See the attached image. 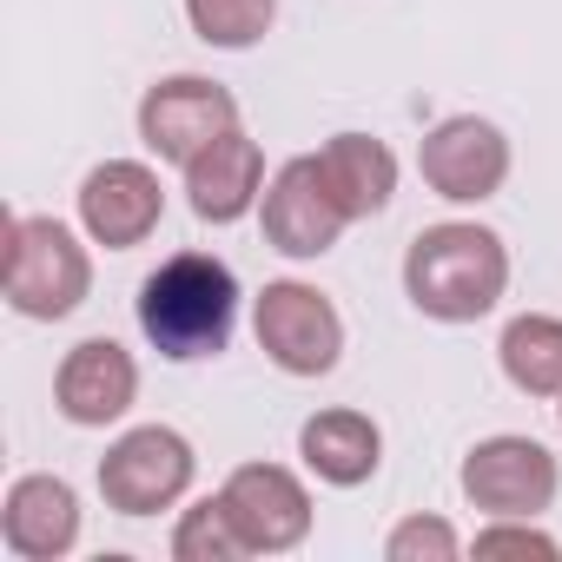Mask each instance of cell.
Wrapping results in <instances>:
<instances>
[{
	"label": "cell",
	"instance_id": "obj_1",
	"mask_svg": "<svg viewBox=\"0 0 562 562\" xmlns=\"http://www.w3.org/2000/svg\"><path fill=\"white\" fill-rule=\"evenodd\" d=\"M509 292V245L476 218L424 225L404 251V299L437 325H476Z\"/></svg>",
	"mask_w": 562,
	"mask_h": 562
},
{
	"label": "cell",
	"instance_id": "obj_2",
	"mask_svg": "<svg viewBox=\"0 0 562 562\" xmlns=\"http://www.w3.org/2000/svg\"><path fill=\"white\" fill-rule=\"evenodd\" d=\"M238 325V278L212 251H172L159 271H146L139 285V331L159 358L199 364L232 345Z\"/></svg>",
	"mask_w": 562,
	"mask_h": 562
},
{
	"label": "cell",
	"instance_id": "obj_3",
	"mask_svg": "<svg viewBox=\"0 0 562 562\" xmlns=\"http://www.w3.org/2000/svg\"><path fill=\"white\" fill-rule=\"evenodd\" d=\"M0 292L8 305L34 325H60L87 305L93 292V258L74 238V225L41 218V212H14L8 218V265H0Z\"/></svg>",
	"mask_w": 562,
	"mask_h": 562
},
{
	"label": "cell",
	"instance_id": "obj_4",
	"mask_svg": "<svg viewBox=\"0 0 562 562\" xmlns=\"http://www.w3.org/2000/svg\"><path fill=\"white\" fill-rule=\"evenodd\" d=\"M251 331H258V351L285 378H331L345 358V318L305 278H271L258 292Z\"/></svg>",
	"mask_w": 562,
	"mask_h": 562
},
{
	"label": "cell",
	"instance_id": "obj_5",
	"mask_svg": "<svg viewBox=\"0 0 562 562\" xmlns=\"http://www.w3.org/2000/svg\"><path fill=\"white\" fill-rule=\"evenodd\" d=\"M192 476H199V457H192V443L172 424H139V430L113 437L106 457H100V496L120 516L172 509L192 490Z\"/></svg>",
	"mask_w": 562,
	"mask_h": 562
},
{
	"label": "cell",
	"instance_id": "obj_6",
	"mask_svg": "<svg viewBox=\"0 0 562 562\" xmlns=\"http://www.w3.org/2000/svg\"><path fill=\"white\" fill-rule=\"evenodd\" d=\"M232 126H238V100H232V87H218L205 74H172V80L146 87V100H139V139H146V153L166 159V166H179V172L212 139H225Z\"/></svg>",
	"mask_w": 562,
	"mask_h": 562
},
{
	"label": "cell",
	"instance_id": "obj_7",
	"mask_svg": "<svg viewBox=\"0 0 562 562\" xmlns=\"http://www.w3.org/2000/svg\"><path fill=\"white\" fill-rule=\"evenodd\" d=\"M417 172H424V186H430L437 199H450V205H483V199H496L503 179H509V139H503V126H490V120H476V113H450V120H437V126L424 133Z\"/></svg>",
	"mask_w": 562,
	"mask_h": 562
},
{
	"label": "cell",
	"instance_id": "obj_8",
	"mask_svg": "<svg viewBox=\"0 0 562 562\" xmlns=\"http://www.w3.org/2000/svg\"><path fill=\"white\" fill-rule=\"evenodd\" d=\"M463 496L483 509V516H542L562 490V463L536 443V437H483L470 457H463Z\"/></svg>",
	"mask_w": 562,
	"mask_h": 562
},
{
	"label": "cell",
	"instance_id": "obj_9",
	"mask_svg": "<svg viewBox=\"0 0 562 562\" xmlns=\"http://www.w3.org/2000/svg\"><path fill=\"white\" fill-rule=\"evenodd\" d=\"M345 205L331 199L325 172H318V153L305 159H285L265 186V245L285 251V258H325L338 238H345Z\"/></svg>",
	"mask_w": 562,
	"mask_h": 562
},
{
	"label": "cell",
	"instance_id": "obj_10",
	"mask_svg": "<svg viewBox=\"0 0 562 562\" xmlns=\"http://www.w3.org/2000/svg\"><path fill=\"white\" fill-rule=\"evenodd\" d=\"M166 186L146 159H106L80 179V232L106 251H133L159 232Z\"/></svg>",
	"mask_w": 562,
	"mask_h": 562
},
{
	"label": "cell",
	"instance_id": "obj_11",
	"mask_svg": "<svg viewBox=\"0 0 562 562\" xmlns=\"http://www.w3.org/2000/svg\"><path fill=\"white\" fill-rule=\"evenodd\" d=\"M251 542V555H285L312 536V490L285 463H238L218 490Z\"/></svg>",
	"mask_w": 562,
	"mask_h": 562
},
{
	"label": "cell",
	"instance_id": "obj_12",
	"mask_svg": "<svg viewBox=\"0 0 562 562\" xmlns=\"http://www.w3.org/2000/svg\"><path fill=\"white\" fill-rule=\"evenodd\" d=\"M133 397H139V364H133V351L113 345V338H80V345L60 358V371H54V404H60V417L80 424V430L120 424V417L133 411Z\"/></svg>",
	"mask_w": 562,
	"mask_h": 562
},
{
	"label": "cell",
	"instance_id": "obj_13",
	"mask_svg": "<svg viewBox=\"0 0 562 562\" xmlns=\"http://www.w3.org/2000/svg\"><path fill=\"white\" fill-rule=\"evenodd\" d=\"M0 536L21 562H60L80 542V496L67 476H21L0 503Z\"/></svg>",
	"mask_w": 562,
	"mask_h": 562
},
{
	"label": "cell",
	"instance_id": "obj_14",
	"mask_svg": "<svg viewBox=\"0 0 562 562\" xmlns=\"http://www.w3.org/2000/svg\"><path fill=\"white\" fill-rule=\"evenodd\" d=\"M186 199L205 225H238L258 199H265V153L245 126H232L225 139H212L192 166H186Z\"/></svg>",
	"mask_w": 562,
	"mask_h": 562
},
{
	"label": "cell",
	"instance_id": "obj_15",
	"mask_svg": "<svg viewBox=\"0 0 562 562\" xmlns=\"http://www.w3.org/2000/svg\"><path fill=\"white\" fill-rule=\"evenodd\" d=\"M299 457H305V470L318 476V483H331V490H358V483H371L378 476V463H384V430L364 417V411H318V417H305L299 424Z\"/></svg>",
	"mask_w": 562,
	"mask_h": 562
},
{
	"label": "cell",
	"instance_id": "obj_16",
	"mask_svg": "<svg viewBox=\"0 0 562 562\" xmlns=\"http://www.w3.org/2000/svg\"><path fill=\"white\" fill-rule=\"evenodd\" d=\"M318 172H325V186H331V199L345 205L351 225L378 218L391 205V192H397V153L384 139H371V133H331L318 146Z\"/></svg>",
	"mask_w": 562,
	"mask_h": 562
},
{
	"label": "cell",
	"instance_id": "obj_17",
	"mask_svg": "<svg viewBox=\"0 0 562 562\" xmlns=\"http://www.w3.org/2000/svg\"><path fill=\"white\" fill-rule=\"evenodd\" d=\"M496 364L522 397H562V318L522 312L496 338Z\"/></svg>",
	"mask_w": 562,
	"mask_h": 562
},
{
	"label": "cell",
	"instance_id": "obj_18",
	"mask_svg": "<svg viewBox=\"0 0 562 562\" xmlns=\"http://www.w3.org/2000/svg\"><path fill=\"white\" fill-rule=\"evenodd\" d=\"M172 555L179 562H238V555H251V542H245V529H238L225 496H199L192 509H179Z\"/></svg>",
	"mask_w": 562,
	"mask_h": 562
},
{
	"label": "cell",
	"instance_id": "obj_19",
	"mask_svg": "<svg viewBox=\"0 0 562 562\" xmlns=\"http://www.w3.org/2000/svg\"><path fill=\"white\" fill-rule=\"evenodd\" d=\"M186 21H192V34H199L205 47L245 54V47H258V41L271 34L278 0H186Z\"/></svg>",
	"mask_w": 562,
	"mask_h": 562
},
{
	"label": "cell",
	"instance_id": "obj_20",
	"mask_svg": "<svg viewBox=\"0 0 562 562\" xmlns=\"http://www.w3.org/2000/svg\"><path fill=\"white\" fill-rule=\"evenodd\" d=\"M384 555H391V562H457V555H463V536H457L443 516H404V522L384 536Z\"/></svg>",
	"mask_w": 562,
	"mask_h": 562
},
{
	"label": "cell",
	"instance_id": "obj_21",
	"mask_svg": "<svg viewBox=\"0 0 562 562\" xmlns=\"http://www.w3.org/2000/svg\"><path fill=\"white\" fill-rule=\"evenodd\" d=\"M476 555H536V562H555L562 542L549 529H536V516H490V529H476L470 542Z\"/></svg>",
	"mask_w": 562,
	"mask_h": 562
},
{
	"label": "cell",
	"instance_id": "obj_22",
	"mask_svg": "<svg viewBox=\"0 0 562 562\" xmlns=\"http://www.w3.org/2000/svg\"><path fill=\"white\" fill-rule=\"evenodd\" d=\"M555 424H562V397H555Z\"/></svg>",
	"mask_w": 562,
	"mask_h": 562
}]
</instances>
